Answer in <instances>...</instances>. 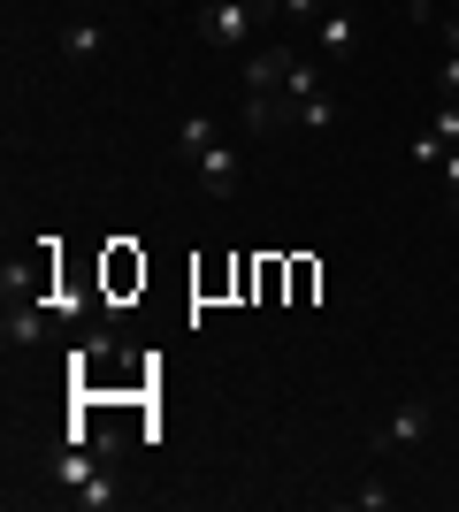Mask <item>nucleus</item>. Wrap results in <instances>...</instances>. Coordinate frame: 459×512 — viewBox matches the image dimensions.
Segmentation results:
<instances>
[{
  "mask_svg": "<svg viewBox=\"0 0 459 512\" xmlns=\"http://www.w3.org/2000/svg\"><path fill=\"white\" fill-rule=\"evenodd\" d=\"M284 92H291V100H306V92H322L314 62H299V54H291V62H284Z\"/></svg>",
  "mask_w": 459,
  "mask_h": 512,
  "instance_id": "11",
  "label": "nucleus"
},
{
  "mask_svg": "<svg viewBox=\"0 0 459 512\" xmlns=\"http://www.w3.org/2000/svg\"><path fill=\"white\" fill-rule=\"evenodd\" d=\"M444 184H452V192H459V146L444 153Z\"/></svg>",
  "mask_w": 459,
  "mask_h": 512,
  "instance_id": "16",
  "label": "nucleus"
},
{
  "mask_svg": "<svg viewBox=\"0 0 459 512\" xmlns=\"http://www.w3.org/2000/svg\"><path fill=\"white\" fill-rule=\"evenodd\" d=\"M261 23H276V0H199V39L222 54H253Z\"/></svg>",
  "mask_w": 459,
  "mask_h": 512,
  "instance_id": "1",
  "label": "nucleus"
},
{
  "mask_svg": "<svg viewBox=\"0 0 459 512\" xmlns=\"http://www.w3.org/2000/svg\"><path fill=\"white\" fill-rule=\"evenodd\" d=\"M352 505H360V512H391L398 490H383V482H360V490H352Z\"/></svg>",
  "mask_w": 459,
  "mask_h": 512,
  "instance_id": "12",
  "label": "nucleus"
},
{
  "mask_svg": "<svg viewBox=\"0 0 459 512\" xmlns=\"http://www.w3.org/2000/svg\"><path fill=\"white\" fill-rule=\"evenodd\" d=\"M337 123V100H329V92H306L299 100V130H329Z\"/></svg>",
  "mask_w": 459,
  "mask_h": 512,
  "instance_id": "10",
  "label": "nucleus"
},
{
  "mask_svg": "<svg viewBox=\"0 0 459 512\" xmlns=\"http://www.w3.org/2000/svg\"><path fill=\"white\" fill-rule=\"evenodd\" d=\"M429 421H437V406H429V398H406L391 421L375 428V444H383V451H406V444H421V436H429Z\"/></svg>",
  "mask_w": 459,
  "mask_h": 512,
  "instance_id": "2",
  "label": "nucleus"
},
{
  "mask_svg": "<svg viewBox=\"0 0 459 512\" xmlns=\"http://www.w3.org/2000/svg\"><path fill=\"white\" fill-rule=\"evenodd\" d=\"M406 16H414V23H429V0H406Z\"/></svg>",
  "mask_w": 459,
  "mask_h": 512,
  "instance_id": "17",
  "label": "nucleus"
},
{
  "mask_svg": "<svg viewBox=\"0 0 459 512\" xmlns=\"http://www.w3.org/2000/svg\"><path fill=\"white\" fill-rule=\"evenodd\" d=\"M192 169H199V184H207V199H230V192H238V153L222 146V138H215L207 153H199Z\"/></svg>",
  "mask_w": 459,
  "mask_h": 512,
  "instance_id": "3",
  "label": "nucleus"
},
{
  "mask_svg": "<svg viewBox=\"0 0 459 512\" xmlns=\"http://www.w3.org/2000/svg\"><path fill=\"white\" fill-rule=\"evenodd\" d=\"M429 138H444V153L459 146V100H444V107H437V130H429Z\"/></svg>",
  "mask_w": 459,
  "mask_h": 512,
  "instance_id": "13",
  "label": "nucleus"
},
{
  "mask_svg": "<svg viewBox=\"0 0 459 512\" xmlns=\"http://www.w3.org/2000/svg\"><path fill=\"white\" fill-rule=\"evenodd\" d=\"M284 62H291V46H253L245 54V92H284Z\"/></svg>",
  "mask_w": 459,
  "mask_h": 512,
  "instance_id": "5",
  "label": "nucleus"
},
{
  "mask_svg": "<svg viewBox=\"0 0 459 512\" xmlns=\"http://www.w3.org/2000/svg\"><path fill=\"white\" fill-rule=\"evenodd\" d=\"M314 31H322V54H329V62H345L352 46H360V16H352V8H322Z\"/></svg>",
  "mask_w": 459,
  "mask_h": 512,
  "instance_id": "4",
  "label": "nucleus"
},
{
  "mask_svg": "<svg viewBox=\"0 0 459 512\" xmlns=\"http://www.w3.org/2000/svg\"><path fill=\"white\" fill-rule=\"evenodd\" d=\"M444 46H452V54H459V16H452V23H444Z\"/></svg>",
  "mask_w": 459,
  "mask_h": 512,
  "instance_id": "18",
  "label": "nucleus"
},
{
  "mask_svg": "<svg viewBox=\"0 0 459 512\" xmlns=\"http://www.w3.org/2000/svg\"><path fill=\"white\" fill-rule=\"evenodd\" d=\"M276 16H291V23H314V16H322V0H276Z\"/></svg>",
  "mask_w": 459,
  "mask_h": 512,
  "instance_id": "14",
  "label": "nucleus"
},
{
  "mask_svg": "<svg viewBox=\"0 0 459 512\" xmlns=\"http://www.w3.org/2000/svg\"><path fill=\"white\" fill-rule=\"evenodd\" d=\"M437 92H444V100H459V54H452V62H437Z\"/></svg>",
  "mask_w": 459,
  "mask_h": 512,
  "instance_id": "15",
  "label": "nucleus"
},
{
  "mask_svg": "<svg viewBox=\"0 0 459 512\" xmlns=\"http://www.w3.org/2000/svg\"><path fill=\"white\" fill-rule=\"evenodd\" d=\"M215 138H222V130L207 123V115H184V123H176V153H184V161H199V153L215 146Z\"/></svg>",
  "mask_w": 459,
  "mask_h": 512,
  "instance_id": "7",
  "label": "nucleus"
},
{
  "mask_svg": "<svg viewBox=\"0 0 459 512\" xmlns=\"http://www.w3.org/2000/svg\"><path fill=\"white\" fill-rule=\"evenodd\" d=\"M62 54H69V62H92V54H100V23H69V31H62Z\"/></svg>",
  "mask_w": 459,
  "mask_h": 512,
  "instance_id": "9",
  "label": "nucleus"
},
{
  "mask_svg": "<svg viewBox=\"0 0 459 512\" xmlns=\"http://www.w3.org/2000/svg\"><path fill=\"white\" fill-rule=\"evenodd\" d=\"M77 505H85V512H108V505H123V482H115V467H100V474H92L85 490H77Z\"/></svg>",
  "mask_w": 459,
  "mask_h": 512,
  "instance_id": "8",
  "label": "nucleus"
},
{
  "mask_svg": "<svg viewBox=\"0 0 459 512\" xmlns=\"http://www.w3.org/2000/svg\"><path fill=\"white\" fill-rule=\"evenodd\" d=\"M46 314H54V306L8 299V321H0V337H8V344H39V337H46Z\"/></svg>",
  "mask_w": 459,
  "mask_h": 512,
  "instance_id": "6",
  "label": "nucleus"
},
{
  "mask_svg": "<svg viewBox=\"0 0 459 512\" xmlns=\"http://www.w3.org/2000/svg\"><path fill=\"white\" fill-rule=\"evenodd\" d=\"M452 199H459V192H452Z\"/></svg>",
  "mask_w": 459,
  "mask_h": 512,
  "instance_id": "19",
  "label": "nucleus"
}]
</instances>
